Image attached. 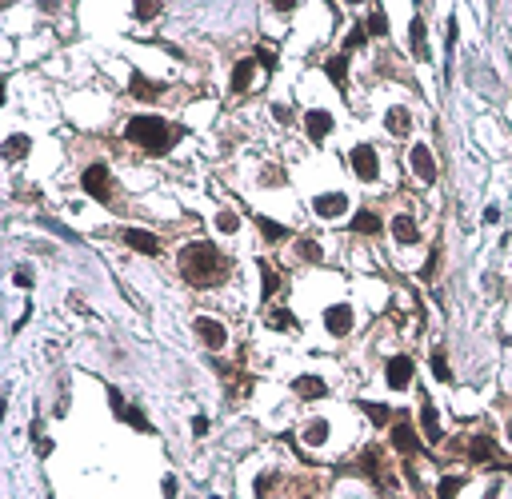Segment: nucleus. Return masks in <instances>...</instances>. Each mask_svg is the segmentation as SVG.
Segmentation results:
<instances>
[{
  "mask_svg": "<svg viewBox=\"0 0 512 499\" xmlns=\"http://www.w3.org/2000/svg\"><path fill=\"white\" fill-rule=\"evenodd\" d=\"M229 272H233V260L220 256L209 240H196V244H188L181 252V276H185L188 284H196V288H212Z\"/></svg>",
  "mask_w": 512,
  "mask_h": 499,
  "instance_id": "nucleus-1",
  "label": "nucleus"
},
{
  "mask_svg": "<svg viewBox=\"0 0 512 499\" xmlns=\"http://www.w3.org/2000/svg\"><path fill=\"white\" fill-rule=\"evenodd\" d=\"M124 136L132 140V144H140L144 152L161 156V152H168V148H176V140L185 136V132H181L176 124L161 120V116H132V120L124 124Z\"/></svg>",
  "mask_w": 512,
  "mask_h": 499,
  "instance_id": "nucleus-2",
  "label": "nucleus"
},
{
  "mask_svg": "<svg viewBox=\"0 0 512 499\" xmlns=\"http://www.w3.org/2000/svg\"><path fill=\"white\" fill-rule=\"evenodd\" d=\"M80 184H84V192H89L93 200H108V196H113V176H108L104 164H89L84 176H80Z\"/></svg>",
  "mask_w": 512,
  "mask_h": 499,
  "instance_id": "nucleus-3",
  "label": "nucleus"
},
{
  "mask_svg": "<svg viewBox=\"0 0 512 499\" xmlns=\"http://www.w3.org/2000/svg\"><path fill=\"white\" fill-rule=\"evenodd\" d=\"M192 328H196V336L205 340V348H209V352H220V348L229 343V332H224V324H220V319L196 316V324H192Z\"/></svg>",
  "mask_w": 512,
  "mask_h": 499,
  "instance_id": "nucleus-4",
  "label": "nucleus"
},
{
  "mask_svg": "<svg viewBox=\"0 0 512 499\" xmlns=\"http://www.w3.org/2000/svg\"><path fill=\"white\" fill-rule=\"evenodd\" d=\"M349 164H352V172H356L360 180H376V172H380L376 148H369V144H356V148L349 152Z\"/></svg>",
  "mask_w": 512,
  "mask_h": 499,
  "instance_id": "nucleus-5",
  "label": "nucleus"
},
{
  "mask_svg": "<svg viewBox=\"0 0 512 499\" xmlns=\"http://www.w3.org/2000/svg\"><path fill=\"white\" fill-rule=\"evenodd\" d=\"M384 380H388V387H396V391L408 387L412 384V360H408V356H393L388 367H384Z\"/></svg>",
  "mask_w": 512,
  "mask_h": 499,
  "instance_id": "nucleus-6",
  "label": "nucleus"
},
{
  "mask_svg": "<svg viewBox=\"0 0 512 499\" xmlns=\"http://www.w3.org/2000/svg\"><path fill=\"white\" fill-rule=\"evenodd\" d=\"M312 208H316V216L336 220V216H345V212H349V196H345V192H328V196H316V200H312Z\"/></svg>",
  "mask_w": 512,
  "mask_h": 499,
  "instance_id": "nucleus-7",
  "label": "nucleus"
},
{
  "mask_svg": "<svg viewBox=\"0 0 512 499\" xmlns=\"http://www.w3.org/2000/svg\"><path fill=\"white\" fill-rule=\"evenodd\" d=\"M325 328L332 332V336H349L352 332V308L349 304H332L325 312Z\"/></svg>",
  "mask_w": 512,
  "mask_h": 499,
  "instance_id": "nucleus-8",
  "label": "nucleus"
},
{
  "mask_svg": "<svg viewBox=\"0 0 512 499\" xmlns=\"http://www.w3.org/2000/svg\"><path fill=\"white\" fill-rule=\"evenodd\" d=\"M304 128H308V140L312 144H325V136L332 132V116L325 108H312V112L304 116Z\"/></svg>",
  "mask_w": 512,
  "mask_h": 499,
  "instance_id": "nucleus-9",
  "label": "nucleus"
},
{
  "mask_svg": "<svg viewBox=\"0 0 512 499\" xmlns=\"http://www.w3.org/2000/svg\"><path fill=\"white\" fill-rule=\"evenodd\" d=\"M408 164H412V172H417L424 184H432L437 180V164H432V152L424 148V144H417L412 152H408Z\"/></svg>",
  "mask_w": 512,
  "mask_h": 499,
  "instance_id": "nucleus-10",
  "label": "nucleus"
},
{
  "mask_svg": "<svg viewBox=\"0 0 512 499\" xmlns=\"http://www.w3.org/2000/svg\"><path fill=\"white\" fill-rule=\"evenodd\" d=\"M124 244L144 252V256H156V252H161V240H156L152 232H144V228H124Z\"/></svg>",
  "mask_w": 512,
  "mask_h": 499,
  "instance_id": "nucleus-11",
  "label": "nucleus"
},
{
  "mask_svg": "<svg viewBox=\"0 0 512 499\" xmlns=\"http://www.w3.org/2000/svg\"><path fill=\"white\" fill-rule=\"evenodd\" d=\"M393 448H396L400 455H412V452L420 448V435L408 428V424H396V428H393Z\"/></svg>",
  "mask_w": 512,
  "mask_h": 499,
  "instance_id": "nucleus-12",
  "label": "nucleus"
},
{
  "mask_svg": "<svg viewBox=\"0 0 512 499\" xmlns=\"http://www.w3.org/2000/svg\"><path fill=\"white\" fill-rule=\"evenodd\" d=\"M292 391H296L301 400H321V395L328 391V384L321 380V376H301V380L292 384Z\"/></svg>",
  "mask_w": 512,
  "mask_h": 499,
  "instance_id": "nucleus-13",
  "label": "nucleus"
},
{
  "mask_svg": "<svg viewBox=\"0 0 512 499\" xmlns=\"http://www.w3.org/2000/svg\"><path fill=\"white\" fill-rule=\"evenodd\" d=\"M384 128H388L393 136H408V128H412L408 108H388V112H384Z\"/></svg>",
  "mask_w": 512,
  "mask_h": 499,
  "instance_id": "nucleus-14",
  "label": "nucleus"
},
{
  "mask_svg": "<svg viewBox=\"0 0 512 499\" xmlns=\"http://www.w3.org/2000/svg\"><path fill=\"white\" fill-rule=\"evenodd\" d=\"M393 236L400 240V244H417V240H420L417 220H412V216H396V220H393Z\"/></svg>",
  "mask_w": 512,
  "mask_h": 499,
  "instance_id": "nucleus-15",
  "label": "nucleus"
},
{
  "mask_svg": "<svg viewBox=\"0 0 512 499\" xmlns=\"http://www.w3.org/2000/svg\"><path fill=\"white\" fill-rule=\"evenodd\" d=\"M420 428L428 435V443H441V419H437V408L424 400V408H420Z\"/></svg>",
  "mask_w": 512,
  "mask_h": 499,
  "instance_id": "nucleus-16",
  "label": "nucleus"
},
{
  "mask_svg": "<svg viewBox=\"0 0 512 499\" xmlns=\"http://www.w3.org/2000/svg\"><path fill=\"white\" fill-rule=\"evenodd\" d=\"M468 459H476V463H492V459H496V443H492L489 435L472 439V443H468Z\"/></svg>",
  "mask_w": 512,
  "mask_h": 499,
  "instance_id": "nucleus-17",
  "label": "nucleus"
},
{
  "mask_svg": "<svg viewBox=\"0 0 512 499\" xmlns=\"http://www.w3.org/2000/svg\"><path fill=\"white\" fill-rule=\"evenodd\" d=\"M128 88H132V96H140V100H156V96H161V84H152V80H144L140 72H132V80H128Z\"/></svg>",
  "mask_w": 512,
  "mask_h": 499,
  "instance_id": "nucleus-18",
  "label": "nucleus"
},
{
  "mask_svg": "<svg viewBox=\"0 0 512 499\" xmlns=\"http://www.w3.org/2000/svg\"><path fill=\"white\" fill-rule=\"evenodd\" d=\"M352 232L376 236V232H380V216H376V212H356V216H352Z\"/></svg>",
  "mask_w": 512,
  "mask_h": 499,
  "instance_id": "nucleus-19",
  "label": "nucleus"
},
{
  "mask_svg": "<svg viewBox=\"0 0 512 499\" xmlns=\"http://www.w3.org/2000/svg\"><path fill=\"white\" fill-rule=\"evenodd\" d=\"M253 72H256V60H240L233 69V92H244L253 84Z\"/></svg>",
  "mask_w": 512,
  "mask_h": 499,
  "instance_id": "nucleus-20",
  "label": "nucleus"
},
{
  "mask_svg": "<svg viewBox=\"0 0 512 499\" xmlns=\"http://www.w3.org/2000/svg\"><path fill=\"white\" fill-rule=\"evenodd\" d=\"M325 72H328V80L336 84V88H345V80H349V60L345 56H332L325 64Z\"/></svg>",
  "mask_w": 512,
  "mask_h": 499,
  "instance_id": "nucleus-21",
  "label": "nucleus"
},
{
  "mask_svg": "<svg viewBox=\"0 0 512 499\" xmlns=\"http://www.w3.org/2000/svg\"><path fill=\"white\" fill-rule=\"evenodd\" d=\"M412 52H417L420 60H428V28H424V21H412Z\"/></svg>",
  "mask_w": 512,
  "mask_h": 499,
  "instance_id": "nucleus-22",
  "label": "nucleus"
},
{
  "mask_svg": "<svg viewBox=\"0 0 512 499\" xmlns=\"http://www.w3.org/2000/svg\"><path fill=\"white\" fill-rule=\"evenodd\" d=\"M325 439H328V424H325V419H312V424L304 428V443H308V448H321Z\"/></svg>",
  "mask_w": 512,
  "mask_h": 499,
  "instance_id": "nucleus-23",
  "label": "nucleus"
},
{
  "mask_svg": "<svg viewBox=\"0 0 512 499\" xmlns=\"http://www.w3.org/2000/svg\"><path fill=\"white\" fill-rule=\"evenodd\" d=\"M256 228L264 232V240H272V244H280L284 236H288V228H280L277 220H268V216H256Z\"/></svg>",
  "mask_w": 512,
  "mask_h": 499,
  "instance_id": "nucleus-24",
  "label": "nucleus"
},
{
  "mask_svg": "<svg viewBox=\"0 0 512 499\" xmlns=\"http://www.w3.org/2000/svg\"><path fill=\"white\" fill-rule=\"evenodd\" d=\"M461 487H465V479H461V476H444L441 483H437V499H456V496H461Z\"/></svg>",
  "mask_w": 512,
  "mask_h": 499,
  "instance_id": "nucleus-25",
  "label": "nucleus"
},
{
  "mask_svg": "<svg viewBox=\"0 0 512 499\" xmlns=\"http://www.w3.org/2000/svg\"><path fill=\"white\" fill-rule=\"evenodd\" d=\"M364 28H369V36H388V16H384V8H373Z\"/></svg>",
  "mask_w": 512,
  "mask_h": 499,
  "instance_id": "nucleus-26",
  "label": "nucleus"
},
{
  "mask_svg": "<svg viewBox=\"0 0 512 499\" xmlns=\"http://www.w3.org/2000/svg\"><path fill=\"white\" fill-rule=\"evenodd\" d=\"M268 324H272L277 332H296V316H292L288 308H277V312L268 316Z\"/></svg>",
  "mask_w": 512,
  "mask_h": 499,
  "instance_id": "nucleus-27",
  "label": "nucleus"
},
{
  "mask_svg": "<svg viewBox=\"0 0 512 499\" xmlns=\"http://www.w3.org/2000/svg\"><path fill=\"white\" fill-rule=\"evenodd\" d=\"M364 45H369V28H364V24H356L349 36H345V52H356V48H364Z\"/></svg>",
  "mask_w": 512,
  "mask_h": 499,
  "instance_id": "nucleus-28",
  "label": "nucleus"
},
{
  "mask_svg": "<svg viewBox=\"0 0 512 499\" xmlns=\"http://www.w3.org/2000/svg\"><path fill=\"white\" fill-rule=\"evenodd\" d=\"M360 411H364V415H369L373 424H380V428H384V424L393 419V411L384 408V404H360Z\"/></svg>",
  "mask_w": 512,
  "mask_h": 499,
  "instance_id": "nucleus-29",
  "label": "nucleus"
},
{
  "mask_svg": "<svg viewBox=\"0 0 512 499\" xmlns=\"http://www.w3.org/2000/svg\"><path fill=\"white\" fill-rule=\"evenodd\" d=\"M4 152H8V160H24L28 156V136H8Z\"/></svg>",
  "mask_w": 512,
  "mask_h": 499,
  "instance_id": "nucleus-30",
  "label": "nucleus"
},
{
  "mask_svg": "<svg viewBox=\"0 0 512 499\" xmlns=\"http://www.w3.org/2000/svg\"><path fill=\"white\" fill-rule=\"evenodd\" d=\"M296 252H301V260H308V264H321V256H325L316 240H301V244H296Z\"/></svg>",
  "mask_w": 512,
  "mask_h": 499,
  "instance_id": "nucleus-31",
  "label": "nucleus"
},
{
  "mask_svg": "<svg viewBox=\"0 0 512 499\" xmlns=\"http://www.w3.org/2000/svg\"><path fill=\"white\" fill-rule=\"evenodd\" d=\"M260 280H264V288H260L264 295H272V292H277V284H280V280H277V272H272V264H268V260H260Z\"/></svg>",
  "mask_w": 512,
  "mask_h": 499,
  "instance_id": "nucleus-32",
  "label": "nucleus"
},
{
  "mask_svg": "<svg viewBox=\"0 0 512 499\" xmlns=\"http://www.w3.org/2000/svg\"><path fill=\"white\" fill-rule=\"evenodd\" d=\"M120 419H124V424H132L137 431H152V424L144 419V411H140V408H124V415H120Z\"/></svg>",
  "mask_w": 512,
  "mask_h": 499,
  "instance_id": "nucleus-33",
  "label": "nucleus"
},
{
  "mask_svg": "<svg viewBox=\"0 0 512 499\" xmlns=\"http://www.w3.org/2000/svg\"><path fill=\"white\" fill-rule=\"evenodd\" d=\"M216 228H220V232H229V236H233L236 228H240V216H236V212H229V208H224V212H220V216H216Z\"/></svg>",
  "mask_w": 512,
  "mask_h": 499,
  "instance_id": "nucleus-34",
  "label": "nucleus"
},
{
  "mask_svg": "<svg viewBox=\"0 0 512 499\" xmlns=\"http://www.w3.org/2000/svg\"><path fill=\"white\" fill-rule=\"evenodd\" d=\"M432 376H437V380H444V384L452 380V372H448V360H444V352H432Z\"/></svg>",
  "mask_w": 512,
  "mask_h": 499,
  "instance_id": "nucleus-35",
  "label": "nucleus"
},
{
  "mask_svg": "<svg viewBox=\"0 0 512 499\" xmlns=\"http://www.w3.org/2000/svg\"><path fill=\"white\" fill-rule=\"evenodd\" d=\"M161 16V4H137V21H152Z\"/></svg>",
  "mask_w": 512,
  "mask_h": 499,
  "instance_id": "nucleus-36",
  "label": "nucleus"
},
{
  "mask_svg": "<svg viewBox=\"0 0 512 499\" xmlns=\"http://www.w3.org/2000/svg\"><path fill=\"white\" fill-rule=\"evenodd\" d=\"M108 404H113V411H117V415H124V408H128V404H124V395H120L117 387H108Z\"/></svg>",
  "mask_w": 512,
  "mask_h": 499,
  "instance_id": "nucleus-37",
  "label": "nucleus"
},
{
  "mask_svg": "<svg viewBox=\"0 0 512 499\" xmlns=\"http://www.w3.org/2000/svg\"><path fill=\"white\" fill-rule=\"evenodd\" d=\"M272 116H277L280 124H288V120H292V108H288V104H272Z\"/></svg>",
  "mask_w": 512,
  "mask_h": 499,
  "instance_id": "nucleus-38",
  "label": "nucleus"
},
{
  "mask_svg": "<svg viewBox=\"0 0 512 499\" xmlns=\"http://www.w3.org/2000/svg\"><path fill=\"white\" fill-rule=\"evenodd\" d=\"M256 60H260L264 69H272V64H277V56H272V48H260V52H256Z\"/></svg>",
  "mask_w": 512,
  "mask_h": 499,
  "instance_id": "nucleus-39",
  "label": "nucleus"
},
{
  "mask_svg": "<svg viewBox=\"0 0 512 499\" xmlns=\"http://www.w3.org/2000/svg\"><path fill=\"white\" fill-rule=\"evenodd\" d=\"M209 431V419L205 415H192V435H205Z\"/></svg>",
  "mask_w": 512,
  "mask_h": 499,
  "instance_id": "nucleus-40",
  "label": "nucleus"
},
{
  "mask_svg": "<svg viewBox=\"0 0 512 499\" xmlns=\"http://www.w3.org/2000/svg\"><path fill=\"white\" fill-rule=\"evenodd\" d=\"M176 496V476H164V499Z\"/></svg>",
  "mask_w": 512,
  "mask_h": 499,
  "instance_id": "nucleus-41",
  "label": "nucleus"
},
{
  "mask_svg": "<svg viewBox=\"0 0 512 499\" xmlns=\"http://www.w3.org/2000/svg\"><path fill=\"white\" fill-rule=\"evenodd\" d=\"M509 439H512V419H509Z\"/></svg>",
  "mask_w": 512,
  "mask_h": 499,
  "instance_id": "nucleus-42",
  "label": "nucleus"
},
{
  "mask_svg": "<svg viewBox=\"0 0 512 499\" xmlns=\"http://www.w3.org/2000/svg\"><path fill=\"white\" fill-rule=\"evenodd\" d=\"M212 499H220V496H212Z\"/></svg>",
  "mask_w": 512,
  "mask_h": 499,
  "instance_id": "nucleus-43",
  "label": "nucleus"
}]
</instances>
